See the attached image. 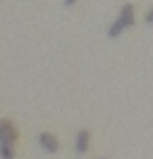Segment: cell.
Here are the masks:
<instances>
[{"instance_id":"obj_1","label":"cell","mask_w":153,"mask_h":159,"mask_svg":"<svg viewBox=\"0 0 153 159\" xmlns=\"http://www.w3.org/2000/svg\"><path fill=\"white\" fill-rule=\"evenodd\" d=\"M15 140H17V129L10 120H6V124L0 127V144H13Z\"/></svg>"},{"instance_id":"obj_2","label":"cell","mask_w":153,"mask_h":159,"mask_svg":"<svg viewBox=\"0 0 153 159\" xmlns=\"http://www.w3.org/2000/svg\"><path fill=\"white\" fill-rule=\"evenodd\" d=\"M39 144H41V148H43L45 152H49V153H54V152H58V148H60L58 139H56L52 133H41V135H39Z\"/></svg>"},{"instance_id":"obj_3","label":"cell","mask_w":153,"mask_h":159,"mask_svg":"<svg viewBox=\"0 0 153 159\" xmlns=\"http://www.w3.org/2000/svg\"><path fill=\"white\" fill-rule=\"evenodd\" d=\"M118 21H120L125 28H127V26H133V25H134V8H133L131 4H125V6L121 8V11H120Z\"/></svg>"},{"instance_id":"obj_4","label":"cell","mask_w":153,"mask_h":159,"mask_svg":"<svg viewBox=\"0 0 153 159\" xmlns=\"http://www.w3.org/2000/svg\"><path fill=\"white\" fill-rule=\"evenodd\" d=\"M75 146H76V152H79V153H86V152H88V146H90V133H88L86 129L79 131Z\"/></svg>"},{"instance_id":"obj_5","label":"cell","mask_w":153,"mask_h":159,"mask_svg":"<svg viewBox=\"0 0 153 159\" xmlns=\"http://www.w3.org/2000/svg\"><path fill=\"white\" fill-rule=\"evenodd\" d=\"M0 157L2 159H13L15 157L13 144H0Z\"/></svg>"},{"instance_id":"obj_6","label":"cell","mask_w":153,"mask_h":159,"mask_svg":"<svg viewBox=\"0 0 153 159\" xmlns=\"http://www.w3.org/2000/svg\"><path fill=\"white\" fill-rule=\"evenodd\" d=\"M123 28H125V26L116 19V21H114V25H112V26H110V30H108V36H110V38H118V36L123 32Z\"/></svg>"},{"instance_id":"obj_7","label":"cell","mask_w":153,"mask_h":159,"mask_svg":"<svg viewBox=\"0 0 153 159\" xmlns=\"http://www.w3.org/2000/svg\"><path fill=\"white\" fill-rule=\"evenodd\" d=\"M144 21H146V23H153V8L144 15Z\"/></svg>"},{"instance_id":"obj_8","label":"cell","mask_w":153,"mask_h":159,"mask_svg":"<svg viewBox=\"0 0 153 159\" xmlns=\"http://www.w3.org/2000/svg\"><path fill=\"white\" fill-rule=\"evenodd\" d=\"M76 2V0H65V6H73Z\"/></svg>"}]
</instances>
